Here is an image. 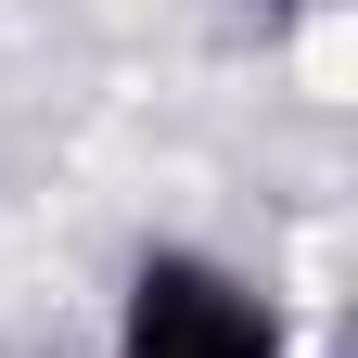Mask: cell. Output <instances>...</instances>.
Returning <instances> with one entry per match:
<instances>
[{
  "instance_id": "6da1fadb",
  "label": "cell",
  "mask_w": 358,
  "mask_h": 358,
  "mask_svg": "<svg viewBox=\"0 0 358 358\" xmlns=\"http://www.w3.org/2000/svg\"><path fill=\"white\" fill-rule=\"evenodd\" d=\"M115 358H282V320L243 268L217 256H141L128 268V307H115Z\"/></svg>"
}]
</instances>
